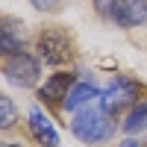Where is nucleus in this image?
Wrapping results in <instances>:
<instances>
[{"instance_id":"nucleus-1","label":"nucleus","mask_w":147,"mask_h":147,"mask_svg":"<svg viewBox=\"0 0 147 147\" xmlns=\"http://www.w3.org/2000/svg\"><path fill=\"white\" fill-rule=\"evenodd\" d=\"M112 129H115L112 115L103 109L100 100L80 109V112H74V121H71V132L82 144H103L106 138H112Z\"/></svg>"},{"instance_id":"nucleus-2","label":"nucleus","mask_w":147,"mask_h":147,"mask_svg":"<svg viewBox=\"0 0 147 147\" xmlns=\"http://www.w3.org/2000/svg\"><path fill=\"white\" fill-rule=\"evenodd\" d=\"M3 74L18 88H32V85H38V80H41V62L32 53L21 50V53L3 56Z\"/></svg>"},{"instance_id":"nucleus-3","label":"nucleus","mask_w":147,"mask_h":147,"mask_svg":"<svg viewBox=\"0 0 147 147\" xmlns=\"http://www.w3.org/2000/svg\"><path fill=\"white\" fill-rule=\"evenodd\" d=\"M138 97H141V85L129 77H115L109 82V88H103V97L100 103L109 115H118L121 109L127 106H138Z\"/></svg>"},{"instance_id":"nucleus-4","label":"nucleus","mask_w":147,"mask_h":147,"mask_svg":"<svg viewBox=\"0 0 147 147\" xmlns=\"http://www.w3.org/2000/svg\"><path fill=\"white\" fill-rule=\"evenodd\" d=\"M35 50H38L41 62L62 65V62H68V56H71V38H68L65 30L50 27V30H44L38 38H35Z\"/></svg>"},{"instance_id":"nucleus-5","label":"nucleus","mask_w":147,"mask_h":147,"mask_svg":"<svg viewBox=\"0 0 147 147\" xmlns=\"http://www.w3.org/2000/svg\"><path fill=\"white\" fill-rule=\"evenodd\" d=\"M77 85V74L71 71H56L44 80V85H38V100L47 103V106H62L68 91Z\"/></svg>"},{"instance_id":"nucleus-6","label":"nucleus","mask_w":147,"mask_h":147,"mask_svg":"<svg viewBox=\"0 0 147 147\" xmlns=\"http://www.w3.org/2000/svg\"><path fill=\"white\" fill-rule=\"evenodd\" d=\"M109 21L115 27H124V30L141 27V24H147V0H121Z\"/></svg>"},{"instance_id":"nucleus-7","label":"nucleus","mask_w":147,"mask_h":147,"mask_svg":"<svg viewBox=\"0 0 147 147\" xmlns=\"http://www.w3.org/2000/svg\"><path fill=\"white\" fill-rule=\"evenodd\" d=\"M103 97V91L97 88L94 82H77L74 88L68 91V97H65V103L59 106L62 112H80V109H85V106H91V103H97Z\"/></svg>"},{"instance_id":"nucleus-8","label":"nucleus","mask_w":147,"mask_h":147,"mask_svg":"<svg viewBox=\"0 0 147 147\" xmlns=\"http://www.w3.org/2000/svg\"><path fill=\"white\" fill-rule=\"evenodd\" d=\"M30 129H32L35 141H38L41 147H56V144H59V132H56V127L50 124V118H47L38 106L30 109Z\"/></svg>"},{"instance_id":"nucleus-9","label":"nucleus","mask_w":147,"mask_h":147,"mask_svg":"<svg viewBox=\"0 0 147 147\" xmlns=\"http://www.w3.org/2000/svg\"><path fill=\"white\" fill-rule=\"evenodd\" d=\"M0 50H3V56H12V53L24 50V24L12 21V18L3 21V30H0Z\"/></svg>"},{"instance_id":"nucleus-10","label":"nucleus","mask_w":147,"mask_h":147,"mask_svg":"<svg viewBox=\"0 0 147 147\" xmlns=\"http://www.w3.org/2000/svg\"><path fill=\"white\" fill-rule=\"evenodd\" d=\"M144 129H147V100L132 106L129 115L124 118V132L127 136H136V132H144Z\"/></svg>"},{"instance_id":"nucleus-11","label":"nucleus","mask_w":147,"mask_h":147,"mask_svg":"<svg viewBox=\"0 0 147 147\" xmlns=\"http://www.w3.org/2000/svg\"><path fill=\"white\" fill-rule=\"evenodd\" d=\"M15 127V106H12L9 94L0 97V129H12Z\"/></svg>"},{"instance_id":"nucleus-12","label":"nucleus","mask_w":147,"mask_h":147,"mask_svg":"<svg viewBox=\"0 0 147 147\" xmlns=\"http://www.w3.org/2000/svg\"><path fill=\"white\" fill-rule=\"evenodd\" d=\"M91 3H94V9L100 12L103 18H112V12L118 9V3H121V0H91Z\"/></svg>"},{"instance_id":"nucleus-13","label":"nucleus","mask_w":147,"mask_h":147,"mask_svg":"<svg viewBox=\"0 0 147 147\" xmlns=\"http://www.w3.org/2000/svg\"><path fill=\"white\" fill-rule=\"evenodd\" d=\"M30 3H32L35 9H41V12H50V9H56L59 0H30Z\"/></svg>"},{"instance_id":"nucleus-14","label":"nucleus","mask_w":147,"mask_h":147,"mask_svg":"<svg viewBox=\"0 0 147 147\" xmlns=\"http://www.w3.org/2000/svg\"><path fill=\"white\" fill-rule=\"evenodd\" d=\"M118 147H141V144H138V141H136V138H127V141H121V144H118Z\"/></svg>"},{"instance_id":"nucleus-15","label":"nucleus","mask_w":147,"mask_h":147,"mask_svg":"<svg viewBox=\"0 0 147 147\" xmlns=\"http://www.w3.org/2000/svg\"><path fill=\"white\" fill-rule=\"evenodd\" d=\"M3 147H21V144H3Z\"/></svg>"}]
</instances>
